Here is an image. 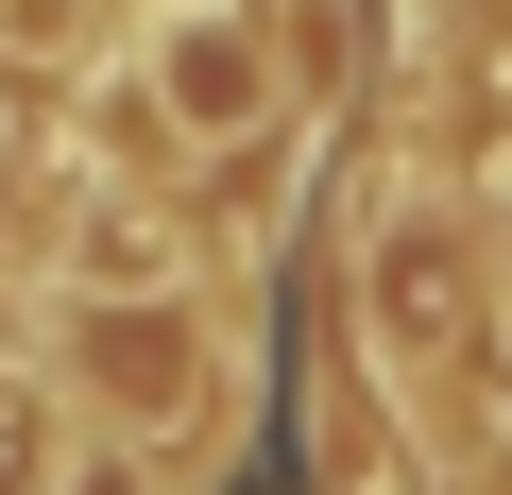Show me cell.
Returning a JSON list of instances; mask_svg holds the SVG:
<instances>
[{
  "instance_id": "6",
  "label": "cell",
  "mask_w": 512,
  "mask_h": 495,
  "mask_svg": "<svg viewBox=\"0 0 512 495\" xmlns=\"http://www.w3.org/2000/svg\"><path fill=\"white\" fill-rule=\"evenodd\" d=\"M478 274H495V342H512V188H495V222H478Z\"/></svg>"
},
{
  "instance_id": "5",
  "label": "cell",
  "mask_w": 512,
  "mask_h": 495,
  "mask_svg": "<svg viewBox=\"0 0 512 495\" xmlns=\"http://www.w3.org/2000/svg\"><path fill=\"white\" fill-rule=\"evenodd\" d=\"M69 478V427H52V376L0 359V495H52Z\"/></svg>"
},
{
  "instance_id": "4",
  "label": "cell",
  "mask_w": 512,
  "mask_h": 495,
  "mask_svg": "<svg viewBox=\"0 0 512 495\" xmlns=\"http://www.w3.org/2000/svg\"><path fill=\"white\" fill-rule=\"evenodd\" d=\"M69 291H171V239H154V205H69Z\"/></svg>"
},
{
  "instance_id": "1",
  "label": "cell",
  "mask_w": 512,
  "mask_h": 495,
  "mask_svg": "<svg viewBox=\"0 0 512 495\" xmlns=\"http://www.w3.org/2000/svg\"><path fill=\"white\" fill-rule=\"evenodd\" d=\"M69 393L103 410V427H137V444H171L188 410H205V325H188V291H69Z\"/></svg>"
},
{
  "instance_id": "7",
  "label": "cell",
  "mask_w": 512,
  "mask_h": 495,
  "mask_svg": "<svg viewBox=\"0 0 512 495\" xmlns=\"http://www.w3.org/2000/svg\"><path fill=\"white\" fill-rule=\"evenodd\" d=\"M52 495H137V461H86V478H52Z\"/></svg>"
},
{
  "instance_id": "2",
  "label": "cell",
  "mask_w": 512,
  "mask_h": 495,
  "mask_svg": "<svg viewBox=\"0 0 512 495\" xmlns=\"http://www.w3.org/2000/svg\"><path fill=\"white\" fill-rule=\"evenodd\" d=\"M274 103H291V35L256 18V0L154 18V120H171V137H256Z\"/></svg>"
},
{
  "instance_id": "3",
  "label": "cell",
  "mask_w": 512,
  "mask_h": 495,
  "mask_svg": "<svg viewBox=\"0 0 512 495\" xmlns=\"http://www.w3.org/2000/svg\"><path fill=\"white\" fill-rule=\"evenodd\" d=\"M359 291H376V342H393V359H444L461 308H495V274H478V239H461V222H393Z\"/></svg>"
}]
</instances>
